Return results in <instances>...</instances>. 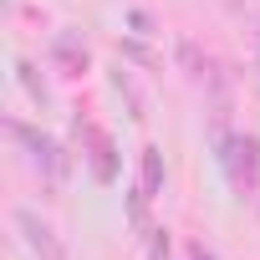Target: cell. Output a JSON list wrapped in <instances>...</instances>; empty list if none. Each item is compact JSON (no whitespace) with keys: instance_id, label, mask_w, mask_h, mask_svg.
I'll use <instances>...</instances> for the list:
<instances>
[{"instance_id":"1","label":"cell","mask_w":260,"mask_h":260,"mask_svg":"<svg viewBox=\"0 0 260 260\" xmlns=\"http://www.w3.org/2000/svg\"><path fill=\"white\" fill-rule=\"evenodd\" d=\"M219 164L240 199H260V138L255 133H230L219 143Z\"/></svg>"},{"instance_id":"2","label":"cell","mask_w":260,"mask_h":260,"mask_svg":"<svg viewBox=\"0 0 260 260\" xmlns=\"http://www.w3.org/2000/svg\"><path fill=\"white\" fill-rule=\"evenodd\" d=\"M11 219H16V230H21V240H26V250H31L36 260H67V250H61L56 230H51L36 209H16Z\"/></svg>"},{"instance_id":"3","label":"cell","mask_w":260,"mask_h":260,"mask_svg":"<svg viewBox=\"0 0 260 260\" xmlns=\"http://www.w3.org/2000/svg\"><path fill=\"white\" fill-rule=\"evenodd\" d=\"M11 138L31 148V158H36V169H41L46 179H61V174H67V153H61V143H56V138L36 133V127H26V122H11Z\"/></svg>"},{"instance_id":"4","label":"cell","mask_w":260,"mask_h":260,"mask_svg":"<svg viewBox=\"0 0 260 260\" xmlns=\"http://www.w3.org/2000/svg\"><path fill=\"white\" fill-rule=\"evenodd\" d=\"M82 127V138H87V169H92V179L97 184H112L117 179V148H112V138L102 133L97 122H77Z\"/></svg>"},{"instance_id":"5","label":"cell","mask_w":260,"mask_h":260,"mask_svg":"<svg viewBox=\"0 0 260 260\" xmlns=\"http://www.w3.org/2000/svg\"><path fill=\"white\" fill-rule=\"evenodd\" d=\"M51 61L61 67V77H82V72L92 67V56H87V46H82L77 31H61V36L51 41Z\"/></svg>"},{"instance_id":"6","label":"cell","mask_w":260,"mask_h":260,"mask_svg":"<svg viewBox=\"0 0 260 260\" xmlns=\"http://www.w3.org/2000/svg\"><path fill=\"white\" fill-rule=\"evenodd\" d=\"M174 56H179V72H184L189 82H209V72H214V61L204 56V46H199V41H189V36H184Z\"/></svg>"},{"instance_id":"7","label":"cell","mask_w":260,"mask_h":260,"mask_svg":"<svg viewBox=\"0 0 260 260\" xmlns=\"http://www.w3.org/2000/svg\"><path fill=\"white\" fill-rule=\"evenodd\" d=\"M138 189L148 199L164 189V153H158V143H143V153H138Z\"/></svg>"},{"instance_id":"8","label":"cell","mask_w":260,"mask_h":260,"mask_svg":"<svg viewBox=\"0 0 260 260\" xmlns=\"http://www.w3.org/2000/svg\"><path fill=\"white\" fill-rule=\"evenodd\" d=\"M16 72H21V87L31 92V102H36V107H46V82L36 77V67H31V61H21Z\"/></svg>"},{"instance_id":"9","label":"cell","mask_w":260,"mask_h":260,"mask_svg":"<svg viewBox=\"0 0 260 260\" xmlns=\"http://www.w3.org/2000/svg\"><path fill=\"white\" fill-rule=\"evenodd\" d=\"M148 260H174V240H169V230L158 224V230H148Z\"/></svg>"},{"instance_id":"10","label":"cell","mask_w":260,"mask_h":260,"mask_svg":"<svg viewBox=\"0 0 260 260\" xmlns=\"http://www.w3.org/2000/svg\"><path fill=\"white\" fill-rule=\"evenodd\" d=\"M117 92L127 97V107H133V117H138V122L148 117V112H143V97H138V87H133V77H127V72H117Z\"/></svg>"},{"instance_id":"11","label":"cell","mask_w":260,"mask_h":260,"mask_svg":"<svg viewBox=\"0 0 260 260\" xmlns=\"http://www.w3.org/2000/svg\"><path fill=\"white\" fill-rule=\"evenodd\" d=\"M117 56H127V61H143V67H158V61H153V51H148V46H138V41H117Z\"/></svg>"},{"instance_id":"12","label":"cell","mask_w":260,"mask_h":260,"mask_svg":"<svg viewBox=\"0 0 260 260\" xmlns=\"http://www.w3.org/2000/svg\"><path fill=\"white\" fill-rule=\"evenodd\" d=\"M127 21H133V26H138L143 36H153V16H148V11H133V16H127Z\"/></svg>"},{"instance_id":"13","label":"cell","mask_w":260,"mask_h":260,"mask_svg":"<svg viewBox=\"0 0 260 260\" xmlns=\"http://www.w3.org/2000/svg\"><path fill=\"white\" fill-rule=\"evenodd\" d=\"M189 260H219V255H214V250L199 240V245H189Z\"/></svg>"}]
</instances>
